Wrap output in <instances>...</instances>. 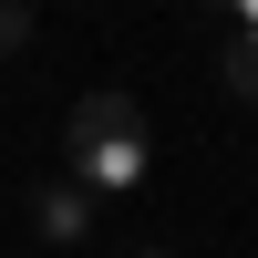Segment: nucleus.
Wrapping results in <instances>:
<instances>
[{
  "instance_id": "3",
  "label": "nucleus",
  "mask_w": 258,
  "mask_h": 258,
  "mask_svg": "<svg viewBox=\"0 0 258 258\" xmlns=\"http://www.w3.org/2000/svg\"><path fill=\"white\" fill-rule=\"evenodd\" d=\"M217 73H227V93L258 103V0H238V21H227V52H217Z\"/></svg>"
},
{
  "instance_id": "4",
  "label": "nucleus",
  "mask_w": 258,
  "mask_h": 258,
  "mask_svg": "<svg viewBox=\"0 0 258 258\" xmlns=\"http://www.w3.org/2000/svg\"><path fill=\"white\" fill-rule=\"evenodd\" d=\"M21 41H31V11H21V0H0V52H21Z\"/></svg>"
},
{
  "instance_id": "1",
  "label": "nucleus",
  "mask_w": 258,
  "mask_h": 258,
  "mask_svg": "<svg viewBox=\"0 0 258 258\" xmlns=\"http://www.w3.org/2000/svg\"><path fill=\"white\" fill-rule=\"evenodd\" d=\"M62 145H73V186H83V197H135L145 165H155L145 103L124 93V83H93V93L73 103V124H62Z\"/></svg>"
},
{
  "instance_id": "2",
  "label": "nucleus",
  "mask_w": 258,
  "mask_h": 258,
  "mask_svg": "<svg viewBox=\"0 0 258 258\" xmlns=\"http://www.w3.org/2000/svg\"><path fill=\"white\" fill-rule=\"evenodd\" d=\"M93 207H103V197H83L73 176H52V186L31 197V227H41V248H83V238H93Z\"/></svg>"
},
{
  "instance_id": "5",
  "label": "nucleus",
  "mask_w": 258,
  "mask_h": 258,
  "mask_svg": "<svg viewBox=\"0 0 258 258\" xmlns=\"http://www.w3.org/2000/svg\"><path fill=\"white\" fill-rule=\"evenodd\" d=\"M135 258H176V248H135Z\"/></svg>"
}]
</instances>
